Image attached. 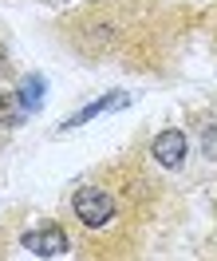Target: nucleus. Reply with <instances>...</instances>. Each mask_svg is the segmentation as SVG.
Listing matches in <instances>:
<instances>
[{
    "mask_svg": "<svg viewBox=\"0 0 217 261\" xmlns=\"http://www.w3.org/2000/svg\"><path fill=\"white\" fill-rule=\"evenodd\" d=\"M75 218H79L83 226L99 229L115 218V202H111V194L99 190V186H83V190L75 194Z\"/></svg>",
    "mask_w": 217,
    "mask_h": 261,
    "instance_id": "f257e3e1",
    "label": "nucleus"
},
{
    "mask_svg": "<svg viewBox=\"0 0 217 261\" xmlns=\"http://www.w3.org/2000/svg\"><path fill=\"white\" fill-rule=\"evenodd\" d=\"M24 249H28V253H36V257H59V253H67V233H64L59 226L24 233Z\"/></svg>",
    "mask_w": 217,
    "mask_h": 261,
    "instance_id": "f03ea898",
    "label": "nucleus"
},
{
    "mask_svg": "<svg viewBox=\"0 0 217 261\" xmlns=\"http://www.w3.org/2000/svg\"><path fill=\"white\" fill-rule=\"evenodd\" d=\"M150 154L162 166H170V170H174V166H182L185 163V135H182V130H162V135L154 139Z\"/></svg>",
    "mask_w": 217,
    "mask_h": 261,
    "instance_id": "7ed1b4c3",
    "label": "nucleus"
},
{
    "mask_svg": "<svg viewBox=\"0 0 217 261\" xmlns=\"http://www.w3.org/2000/svg\"><path fill=\"white\" fill-rule=\"evenodd\" d=\"M118 107H127V95H103V99H95V103H87L83 111H75V115L64 123V127H79V123H87V119L107 115V111H118Z\"/></svg>",
    "mask_w": 217,
    "mask_h": 261,
    "instance_id": "20e7f679",
    "label": "nucleus"
},
{
    "mask_svg": "<svg viewBox=\"0 0 217 261\" xmlns=\"http://www.w3.org/2000/svg\"><path fill=\"white\" fill-rule=\"evenodd\" d=\"M44 91H48L44 75H28V80L20 83V91H16L20 107H24V111H36V107H40V99H44Z\"/></svg>",
    "mask_w": 217,
    "mask_h": 261,
    "instance_id": "39448f33",
    "label": "nucleus"
},
{
    "mask_svg": "<svg viewBox=\"0 0 217 261\" xmlns=\"http://www.w3.org/2000/svg\"><path fill=\"white\" fill-rule=\"evenodd\" d=\"M20 111H24V107H20L16 95H0V127H12L20 119Z\"/></svg>",
    "mask_w": 217,
    "mask_h": 261,
    "instance_id": "423d86ee",
    "label": "nucleus"
},
{
    "mask_svg": "<svg viewBox=\"0 0 217 261\" xmlns=\"http://www.w3.org/2000/svg\"><path fill=\"white\" fill-rule=\"evenodd\" d=\"M4 67H8V51L0 48V71H4Z\"/></svg>",
    "mask_w": 217,
    "mask_h": 261,
    "instance_id": "0eeeda50",
    "label": "nucleus"
}]
</instances>
